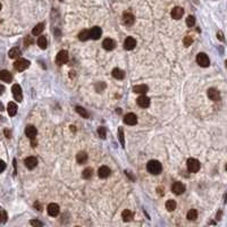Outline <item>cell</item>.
<instances>
[{"instance_id": "4fadbf2b", "label": "cell", "mask_w": 227, "mask_h": 227, "mask_svg": "<svg viewBox=\"0 0 227 227\" xmlns=\"http://www.w3.org/2000/svg\"><path fill=\"white\" fill-rule=\"evenodd\" d=\"M135 46H136V41H135V39L132 38V36H129V38L125 40L124 48L126 50H133V49L135 48Z\"/></svg>"}, {"instance_id": "277c9868", "label": "cell", "mask_w": 227, "mask_h": 227, "mask_svg": "<svg viewBox=\"0 0 227 227\" xmlns=\"http://www.w3.org/2000/svg\"><path fill=\"white\" fill-rule=\"evenodd\" d=\"M68 61V52L66 50H61L57 53L56 57V64L58 65H64Z\"/></svg>"}, {"instance_id": "bcb514c9", "label": "cell", "mask_w": 227, "mask_h": 227, "mask_svg": "<svg viewBox=\"0 0 227 227\" xmlns=\"http://www.w3.org/2000/svg\"><path fill=\"white\" fill-rule=\"evenodd\" d=\"M225 64H226V67H227V60H226V63H225Z\"/></svg>"}, {"instance_id": "5bb4252c", "label": "cell", "mask_w": 227, "mask_h": 227, "mask_svg": "<svg viewBox=\"0 0 227 227\" xmlns=\"http://www.w3.org/2000/svg\"><path fill=\"white\" fill-rule=\"evenodd\" d=\"M183 15H184V9L182 7H175L171 10V17L174 19H180V18H182Z\"/></svg>"}, {"instance_id": "6da1fadb", "label": "cell", "mask_w": 227, "mask_h": 227, "mask_svg": "<svg viewBox=\"0 0 227 227\" xmlns=\"http://www.w3.org/2000/svg\"><path fill=\"white\" fill-rule=\"evenodd\" d=\"M146 169H148V171H149L150 174H152V175H158V174H160L161 170H163V166H161V163H159V161H157V160H150V161L148 163V165H146Z\"/></svg>"}, {"instance_id": "4dcf8cb0", "label": "cell", "mask_w": 227, "mask_h": 227, "mask_svg": "<svg viewBox=\"0 0 227 227\" xmlns=\"http://www.w3.org/2000/svg\"><path fill=\"white\" fill-rule=\"evenodd\" d=\"M166 209L168 211H174L176 209V202L174 200H168L166 202Z\"/></svg>"}, {"instance_id": "60d3db41", "label": "cell", "mask_w": 227, "mask_h": 227, "mask_svg": "<svg viewBox=\"0 0 227 227\" xmlns=\"http://www.w3.org/2000/svg\"><path fill=\"white\" fill-rule=\"evenodd\" d=\"M217 35H218V39L220 40V41H224V40H225V39H224V35H223V33H222V32H218V34H217Z\"/></svg>"}, {"instance_id": "4316f807", "label": "cell", "mask_w": 227, "mask_h": 227, "mask_svg": "<svg viewBox=\"0 0 227 227\" xmlns=\"http://www.w3.org/2000/svg\"><path fill=\"white\" fill-rule=\"evenodd\" d=\"M122 217H123L124 222H131L133 219V212L129 210H124L123 214H122Z\"/></svg>"}, {"instance_id": "e0dca14e", "label": "cell", "mask_w": 227, "mask_h": 227, "mask_svg": "<svg viewBox=\"0 0 227 227\" xmlns=\"http://www.w3.org/2000/svg\"><path fill=\"white\" fill-rule=\"evenodd\" d=\"M0 80L6 82V83H10L13 81V75L9 73L8 71H0Z\"/></svg>"}, {"instance_id": "ab89813d", "label": "cell", "mask_w": 227, "mask_h": 227, "mask_svg": "<svg viewBox=\"0 0 227 227\" xmlns=\"http://www.w3.org/2000/svg\"><path fill=\"white\" fill-rule=\"evenodd\" d=\"M5 169H6V163H5L4 160L0 159V173H2Z\"/></svg>"}, {"instance_id": "9c48e42d", "label": "cell", "mask_w": 227, "mask_h": 227, "mask_svg": "<svg viewBox=\"0 0 227 227\" xmlns=\"http://www.w3.org/2000/svg\"><path fill=\"white\" fill-rule=\"evenodd\" d=\"M24 163H25V166L29 169H33V168L36 167V165H38V159L35 158V157H27V158L24 160Z\"/></svg>"}, {"instance_id": "8992f818", "label": "cell", "mask_w": 227, "mask_h": 227, "mask_svg": "<svg viewBox=\"0 0 227 227\" xmlns=\"http://www.w3.org/2000/svg\"><path fill=\"white\" fill-rule=\"evenodd\" d=\"M12 92H13L14 99H15L16 101H18V102H21L22 100H23V93H22L21 85H18V84H14L13 88H12Z\"/></svg>"}, {"instance_id": "f6af8a7d", "label": "cell", "mask_w": 227, "mask_h": 227, "mask_svg": "<svg viewBox=\"0 0 227 227\" xmlns=\"http://www.w3.org/2000/svg\"><path fill=\"white\" fill-rule=\"evenodd\" d=\"M1 7H2V6H1V4H0V10H1Z\"/></svg>"}, {"instance_id": "f546056e", "label": "cell", "mask_w": 227, "mask_h": 227, "mask_svg": "<svg viewBox=\"0 0 227 227\" xmlns=\"http://www.w3.org/2000/svg\"><path fill=\"white\" fill-rule=\"evenodd\" d=\"M92 175H93V169H92V168H85V169L83 170V174H82L83 178H85V180L91 178Z\"/></svg>"}, {"instance_id": "603a6c76", "label": "cell", "mask_w": 227, "mask_h": 227, "mask_svg": "<svg viewBox=\"0 0 227 227\" xmlns=\"http://www.w3.org/2000/svg\"><path fill=\"white\" fill-rule=\"evenodd\" d=\"M7 112H8V115L9 116H15L17 114V105L15 102H9L8 103V107H7Z\"/></svg>"}, {"instance_id": "30bf717a", "label": "cell", "mask_w": 227, "mask_h": 227, "mask_svg": "<svg viewBox=\"0 0 227 227\" xmlns=\"http://www.w3.org/2000/svg\"><path fill=\"white\" fill-rule=\"evenodd\" d=\"M101 34H102V31H101V29L99 26H95V27H92L90 30V39L98 40V39H100Z\"/></svg>"}, {"instance_id": "d4e9b609", "label": "cell", "mask_w": 227, "mask_h": 227, "mask_svg": "<svg viewBox=\"0 0 227 227\" xmlns=\"http://www.w3.org/2000/svg\"><path fill=\"white\" fill-rule=\"evenodd\" d=\"M112 76L115 77L116 80H122V78H124V72L122 71V69L119 68H114L112 69Z\"/></svg>"}, {"instance_id": "8fae6325", "label": "cell", "mask_w": 227, "mask_h": 227, "mask_svg": "<svg viewBox=\"0 0 227 227\" xmlns=\"http://www.w3.org/2000/svg\"><path fill=\"white\" fill-rule=\"evenodd\" d=\"M48 214L50 215L51 217H56L57 215L59 214V206L57 203H50L48 206Z\"/></svg>"}, {"instance_id": "52a82bcc", "label": "cell", "mask_w": 227, "mask_h": 227, "mask_svg": "<svg viewBox=\"0 0 227 227\" xmlns=\"http://www.w3.org/2000/svg\"><path fill=\"white\" fill-rule=\"evenodd\" d=\"M171 191H173V193L180 195V194H183L185 192V186L181 182H175L174 184L171 185Z\"/></svg>"}, {"instance_id": "74e56055", "label": "cell", "mask_w": 227, "mask_h": 227, "mask_svg": "<svg viewBox=\"0 0 227 227\" xmlns=\"http://www.w3.org/2000/svg\"><path fill=\"white\" fill-rule=\"evenodd\" d=\"M118 133H119V141L120 143H122V146H124V132H123V129H119V131H118Z\"/></svg>"}, {"instance_id": "836d02e7", "label": "cell", "mask_w": 227, "mask_h": 227, "mask_svg": "<svg viewBox=\"0 0 227 227\" xmlns=\"http://www.w3.org/2000/svg\"><path fill=\"white\" fill-rule=\"evenodd\" d=\"M76 109V112L80 114V115L82 116V117H84V118H88L89 117V114L86 112V110L84 109V108H82V107H76L75 108Z\"/></svg>"}, {"instance_id": "484cf974", "label": "cell", "mask_w": 227, "mask_h": 227, "mask_svg": "<svg viewBox=\"0 0 227 227\" xmlns=\"http://www.w3.org/2000/svg\"><path fill=\"white\" fill-rule=\"evenodd\" d=\"M44 30V24L43 23H39L38 25H35V27L32 31V34L33 35H40L42 33V31Z\"/></svg>"}, {"instance_id": "d590c367", "label": "cell", "mask_w": 227, "mask_h": 227, "mask_svg": "<svg viewBox=\"0 0 227 227\" xmlns=\"http://www.w3.org/2000/svg\"><path fill=\"white\" fill-rule=\"evenodd\" d=\"M194 23H195V18L193 17V16H189V17L186 18V25L187 26L192 27L194 25Z\"/></svg>"}, {"instance_id": "9a60e30c", "label": "cell", "mask_w": 227, "mask_h": 227, "mask_svg": "<svg viewBox=\"0 0 227 227\" xmlns=\"http://www.w3.org/2000/svg\"><path fill=\"white\" fill-rule=\"evenodd\" d=\"M123 22H124L125 25L131 26V25H133V24H134V22H135V17H134L131 13H124V15H123Z\"/></svg>"}, {"instance_id": "7a4b0ae2", "label": "cell", "mask_w": 227, "mask_h": 227, "mask_svg": "<svg viewBox=\"0 0 227 227\" xmlns=\"http://www.w3.org/2000/svg\"><path fill=\"white\" fill-rule=\"evenodd\" d=\"M29 66H30V61L26 60V59H23V58L17 59L15 63H14V67H15V69L18 71V72H23V71H25V69L29 68Z\"/></svg>"}, {"instance_id": "1f68e13d", "label": "cell", "mask_w": 227, "mask_h": 227, "mask_svg": "<svg viewBox=\"0 0 227 227\" xmlns=\"http://www.w3.org/2000/svg\"><path fill=\"white\" fill-rule=\"evenodd\" d=\"M198 218V211L195 209H191L187 212V219L189 220H195Z\"/></svg>"}, {"instance_id": "d6986e66", "label": "cell", "mask_w": 227, "mask_h": 227, "mask_svg": "<svg viewBox=\"0 0 227 227\" xmlns=\"http://www.w3.org/2000/svg\"><path fill=\"white\" fill-rule=\"evenodd\" d=\"M110 173H112V170L109 169V167H107V166H102V167L99 168L98 175L100 178H107V177H109Z\"/></svg>"}, {"instance_id": "d6a6232c", "label": "cell", "mask_w": 227, "mask_h": 227, "mask_svg": "<svg viewBox=\"0 0 227 227\" xmlns=\"http://www.w3.org/2000/svg\"><path fill=\"white\" fill-rule=\"evenodd\" d=\"M7 222V214L4 209H0V225Z\"/></svg>"}, {"instance_id": "3957f363", "label": "cell", "mask_w": 227, "mask_h": 227, "mask_svg": "<svg viewBox=\"0 0 227 227\" xmlns=\"http://www.w3.org/2000/svg\"><path fill=\"white\" fill-rule=\"evenodd\" d=\"M200 167H201V165L197 159L190 158L187 160V169H189L190 173H197V171L200 170Z\"/></svg>"}, {"instance_id": "ee69618b", "label": "cell", "mask_w": 227, "mask_h": 227, "mask_svg": "<svg viewBox=\"0 0 227 227\" xmlns=\"http://www.w3.org/2000/svg\"><path fill=\"white\" fill-rule=\"evenodd\" d=\"M35 207H36V208H38V210H41V209H40V208H41V206H40V205H39L38 202H35Z\"/></svg>"}, {"instance_id": "7bdbcfd3", "label": "cell", "mask_w": 227, "mask_h": 227, "mask_svg": "<svg viewBox=\"0 0 227 227\" xmlns=\"http://www.w3.org/2000/svg\"><path fill=\"white\" fill-rule=\"evenodd\" d=\"M4 110V105H2V102H0V112H2Z\"/></svg>"}, {"instance_id": "e575fe53", "label": "cell", "mask_w": 227, "mask_h": 227, "mask_svg": "<svg viewBox=\"0 0 227 227\" xmlns=\"http://www.w3.org/2000/svg\"><path fill=\"white\" fill-rule=\"evenodd\" d=\"M193 42V39L190 36V35H187V36H185L184 40H183V43H184L185 47H189V46H191Z\"/></svg>"}, {"instance_id": "ffe728a7", "label": "cell", "mask_w": 227, "mask_h": 227, "mask_svg": "<svg viewBox=\"0 0 227 227\" xmlns=\"http://www.w3.org/2000/svg\"><path fill=\"white\" fill-rule=\"evenodd\" d=\"M115 41L114 40H112V39H105L102 42V47L106 49V50H112L114 48H115Z\"/></svg>"}, {"instance_id": "44dd1931", "label": "cell", "mask_w": 227, "mask_h": 227, "mask_svg": "<svg viewBox=\"0 0 227 227\" xmlns=\"http://www.w3.org/2000/svg\"><path fill=\"white\" fill-rule=\"evenodd\" d=\"M133 91L135 93H140V95H144L149 91V88L146 84H140V85H135L133 88Z\"/></svg>"}, {"instance_id": "ba28073f", "label": "cell", "mask_w": 227, "mask_h": 227, "mask_svg": "<svg viewBox=\"0 0 227 227\" xmlns=\"http://www.w3.org/2000/svg\"><path fill=\"white\" fill-rule=\"evenodd\" d=\"M124 123L125 124L129 125V126H133V125H136L137 123V117L135 114L133 112H129L124 117Z\"/></svg>"}, {"instance_id": "7402d4cb", "label": "cell", "mask_w": 227, "mask_h": 227, "mask_svg": "<svg viewBox=\"0 0 227 227\" xmlns=\"http://www.w3.org/2000/svg\"><path fill=\"white\" fill-rule=\"evenodd\" d=\"M22 55V51L19 48H13V49H10L8 52V56L9 58H12V59H16V58H18V57H21Z\"/></svg>"}, {"instance_id": "f35d334b", "label": "cell", "mask_w": 227, "mask_h": 227, "mask_svg": "<svg viewBox=\"0 0 227 227\" xmlns=\"http://www.w3.org/2000/svg\"><path fill=\"white\" fill-rule=\"evenodd\" d=\"M30 224L32 226H42L43 225V224L41 223V222H39V220H31Z\"/></svg>"}, {"instance_id": "8d00e7d4", "label": "cell", "mask_w": 227, "mask_h": 227, "mask_svg": "<svg viewBox=\"0 0 227 227\" xmlns=\"http://www.w3.org/2000/svg\"><path fill=\"white\" fill-rule=\"evenodd\" d=\"M98 133H99V135H100V137H102V139L106 137V129H105V127H99Z\"/></svg>"}, {"instance_id": "7c38bea8", "label": "cell", "mask_w": 227, "mask_h": 227, "mask_svg": "<svg viewBox=\"0 0 227 227\" xmlns=\"http://www.w3.org/2000/svg\"><path fill=\"white\" fill-rule=\"evenodd\" d=\"M208 97H209V99L212 100V101H218L219 99H220V93H219V91L217 90V89L211 88V89L208 90Z\"/></svg>"}, {"instance_id": "b9f144b4", "label": "cell", "mask_w": 227, "mask_h": 227, "mask_svg": "<svg viewBox=\"0 0 227 227\" xmlns=\"http://www.w3.org/2000/svg\"><path fill=\"white\" fill-rule=\"evenodd\" d=\"M4 91H5V86L2 85H0V95L4 93Z\"/></svg>"}, {"instance_id": "7dc6e473", "label": "cell", "mask_w": 227, "mask_h": 227, "mask_svg": "<svg viewBox=\"0 0 227 227\" xmlns=\"http://www.w3.org/2000/svg\"><path fill=\"white\" fill-rule=\"evenodd\" d=\"M226 170H227V165H226Z\"/></svg>"}, {"instance_id": "2e32d148", "label": "cell", "mask_w": 227, "mask_h": 227, "mask_svg": "<svg viewBox=\"0 0 227 227\" xmlns=\"http://www.w3.org/2000/svg\"><path fill=\"white\" fill-rule=\"evenodd\" d=\"M25 134L27 137L34 139L36 136V134H38V131H36V129H35L33 125H27L25 129Z\"/></svg>"}, {"instance_id": "83f0119b", "label": "cell", "mask_w": 227, "mask_h": 227, "mask_svg": "<svg viewBox=\"0 0 227 227\" xmlns=\"http://www.w3.org/2000/svg\"><path fill=\"white\" fill-rule=\"evenodd\" d=\"M78 39L81 41H86L88 39H90V30H83L80 32L78 34Z\"/></svg>"}, {"instance_id": "f1b7e54d", "label": "cell", "mask_w": 227, "mask_h": 227, "mask_svg": "<svg viewBox=\"0 0 227 227\" xmlns=\"http://www.w3.org/2000/svg\"><path fill=\"white\" fill-rule=\"evenodd\" d=\"M47 44H48V42H47V38L46 36H43V35H41V36H39V39H38V46L41 49H46L47 48Z\"/></svg>"}, {"instance_id": "5b68a950", "label": "cell", "mask_w": 227, "mask_h": 227, "mask_svg": "<svg viewBox=\"0 0 227 227\" xmlns=\"http://www.w3.org/2000/svg\"><path fill=\"white\" fill-rule=\"evenodd\" d=\"M197 63L201 67H208L210 64V60H209V57L207 56L206 53H203V52H201V53H199L197 56Z\"/></svg>"}, {"instance_id": "cb8c5ba5", "label": "cell", "mask_w": 227, "mask_h": 227, "mask_svg": "<svg viewBox=\"0 0 227 227\" xmlns=\"http://www.w3.org/2000/svg\"><path fill=\"white\" fill-rule=\"evenodd\" d=\"M88 160V154L84 151H80L78 153L76 154V161L78 163H84Z\"/></svg>"}, {"instance_id": "ac0fdd59", "label": "cell", "mask_w": 227, "mask_h": 227, "mask_svg": "<svg viewBox=\"0 0 227 227\" xmlns=\"http://www.w3.org/2000/svg\"><path fill=\"white\" fill-rule=\"evenodd\" d=\"M137 105L142 108H148L150 106V99L146 97V95H141L137 99Z\"/></svg>"}]
</instances>
